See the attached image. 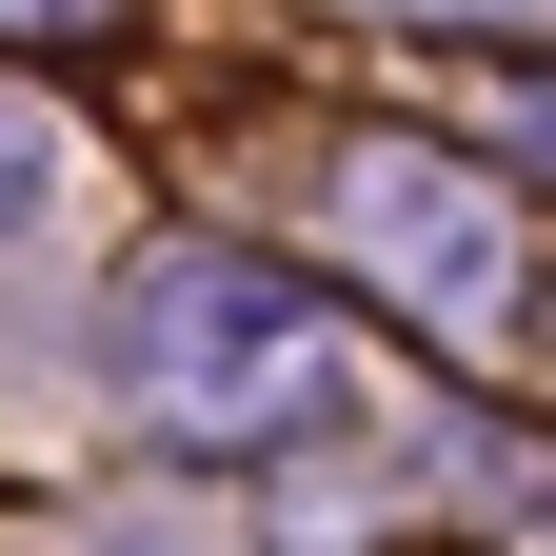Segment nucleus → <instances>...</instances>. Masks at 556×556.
Wrapping results in <instances>:
<instances>
[{"label": "nucleus", "instance_id": "nucleus-1", "mask_svg": "<svg viewBox=\"0 0 556 556\" xmlns=\"http://www.w3.org/2000/svg\"><path fill=\"white\" fill-rule=\"evenodd\" d=\"M119 378H139V417H179V438H258L278 397H318V318L278 299V278H239V258H160L119 299Z\"/></svg>", "mask_w": 556, "mask_h": 556}, {"label": "nucleus", "instance_id": "nucleus-2", "mask_svg": "<svg viewBox=\"0 0 556 556\" xmlns=\"http://www.w3.org/2000/svg\"><path fill=\"white\" fill-rule=\"evenodd\" d=\"M0 21H80V0H0Z\"/></svg>", "mask_w": 556, "mask_h": 556}]
</instances>
